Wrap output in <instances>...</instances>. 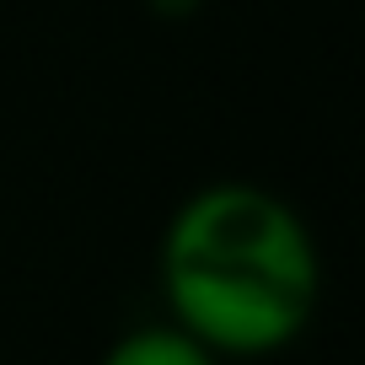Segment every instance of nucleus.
Here are the masks:
<instances>
[{"instance_id": "f257e3e1", "label": "nucleus", "mask_w": 365, "mask_h": 365, "mask_svg": "<svg viewBox=\"0 0 365 365\" xmlns=\"http://www.w3.org/2000/svg\"><path fill=\"white\" fill-rule=\"evenodd\" d=\"M172 322L210 354L258 360L296 344L322 301L312 231L258 182H210L182 199L161 242Z\"/></svg>"}, {"instance_id": "f03ea898", "label": "nucleus", "mask_w": 365, "mask_h": 365, "mask_svg": "<svg viewBox=\"0 0 365 365\" xmlns=\"http://www.w3.org/2000/svg\"><path fill=\"white\" fill-rule=\"evenodd\" d=\"M97 365H215V354L194 333H182L178 322H156V328L124 333Z\"/></svg>"}]
</instances>
